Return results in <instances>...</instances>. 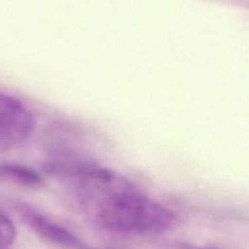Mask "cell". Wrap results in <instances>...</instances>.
<instances>
[{
	"label": "cell",
	"mask_w": 249,
	"mask_h": 249,
	"mask_svg": "<svg viewBox=\"0 0 249 249\" xmlns=\"http://www.w3.org/2000/svg\"><path fill=\"white\" fill-rule=\"evenodd\" d=\"M0 179L23 186H38L43 182L36 170L17 163L0 164Z\"/></svg>",
	"instance_id": "obj_4"
},
{
	"label": "cell",
	"mask_w": 249,
	"mask_h": 249,
	"mask_svg": "<svg viewBox=\"0 0 249 249\" xmlns=\"http://www.w3.org/2000/svg\"><path fill=\"white\" fill-rule=\"evenodd\" d=\"M17 210L26 225L45 240L66 248L80 246L79 239L70 231L33 207L21 203L17 206Z\"/></svg>",
	"instance_id": "obj_3"
},
{
	"label": "cell",
	"mask_w": 249,
	"mask_h": 249,
	"mask_svg": "<svg viewBox=\"0 0 249 249\" xmlns=\"http://www.w3.org/2000/svg\"><path fill=\"white\" fill-rule=\"evenodd\" d=\"M74 181L80 206L102 229L121 233H160L177 226L173 211L113 170L90 161Z\"/></svg>",
	"instance_id": "obj_1"
},
{
	"label": "cell",
	"mask_w": 249,
	"mask_h": 249,
	"mask_svg": "<svg viewBox=\"0 0 249 249\" xmlns=\"http://www.w3.org/2000/svg\"><path fill=\"white\" fill-rule=\"evenodd\" d=\"M173 249H217L214 247H204V246H196L189 243H178L174 246Z\"/></svg>",
	"instance_id": "obj_6"
},
{
	"label": "cell",
	"mask_w": 249,
	"mask_h": 249,
	"mask_svg": "<svg viewBox=\"0 0 249 249\" xmlns=\"http://www.w3.org/2000/svg\"><path fill=\"white\" fill-rule=\"evenodd\" d=\"M17 231L11 219L0 210V247L8 248L16 239Z\"/></svg>",
	"instance_id": "obj_5"
},
{
	"label": "cell",
	"mask_w": 249,
	"mask_h": 249,
	"mask_svg": "<svg viewBox=\"0 0 249 249\" xmlns=\"http://www.w3.org/2000/svg\"><path fill=\"white\" fill-rule=\"evenodd\" d=\"M34 127L32 112L20 100L0 90V153L23 143Z\"/></svg>",
	"instance_id": "obj_2"
},
{
	"label": "cell",
	"mask_w": 249,
	"mask_h": 249,
	"mask_svg": "<svg viewBox=\"0 0 249 249\" xmlns=\"http://www.w3.org/2000/svg\"><path fill=\"white\" fill-rule=\"evenodd\" d=\"M0 249H7V248H3V247H0Z\"/></svg>",
	"instance_id": "obj_8"
},
{
	"label": "cell",
	"mask_w": 249,
	"mask_h": 249,
	"mask_svg": "<svg viewBox=\"0 0 249 249\" xmlns=\"http://www.w3.org/2000/svg\"><path fill=\"white\" fill-rule=\"evenodd\" d=\"M97 249H115V248H97Z\"/></svg>",
	"instance_id": "obj_7"
}]
</instances>
